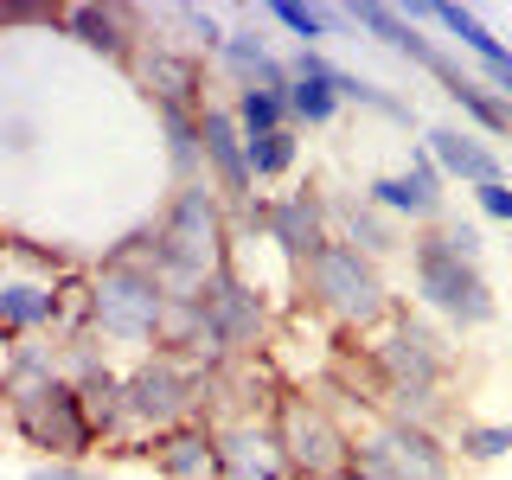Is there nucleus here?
Returning <instances> with one entry per match:
<instances>
[{"label": "nucleus", "instance_id": "obj_30", "mask_svg": "<svg viewBox=\"0 0 512 480\" xmlns=\"http://www.w3.org/2000/svg\"><path fill=\"white\" fill-rule=\"evenodd\" d=\"M26 480H109V474L90 461H39V468H26Z\"/></svg>", "mask_w": 512, "mask_h": 480}, {"label": "nucleus", "instance_id": "obj_11", "mask_svg": "<svg viewBox=\"0 0 512 480\" xmlns=\"http://www.w3.org/2000/svg\"><path fill=\"white\" fill-rule=\"evenodd\" d=\"M199 148H205V180L224 192V205H250L256 199V173H250V141L237 128L231 103H205L199 116Z\"/></svg>", "mask_w": 512, "mask_h": 480}, {"label": "nucleus", "instance_id": "obj_23", "mask_svg": "<svg viewBox=\"0 0 512 480\" xmlns=\"http://www.w3.org/2000/svg\"><path fill=\"white\" fill-rule=\"evenodd\" d=\"M263 20L282 26V32H295L301 45H320V39H333V32H346V7H301V0H269Z\"/></svg>", "mask_w": 512, "mask_h": 480}, {"label": "nucleus", "instance_id": "obj_26", "mask_svg": "<svg viewBox=\"0 0 512 480\" xmlns=\"http://www.w3.org/2000/svg\"><path fill=\"white\" fill-rule=\"evenodd\" d=\"M160 13H167L173 26H186V32H192V45H205L212 58L224 52V39H231V32H224V20H218L212 7H160Z\"/></svg>", "mask_w": 512, "mask_h": 480}, {"label": "nucleus", "instance_id": "obj_2", "mask_svg": "<svg viewBox=\"0 0 512 480\" xmlns=\"http://www.w3.org/2000/svg\"><path fill=\"white\" fill-rule=\"evenodd\" d=\"M122 378H128V448L167 436V429H180V423H205V384H212V372L192 365L186 352L154 346V352H141Z\"/></svg>", "mask_w": 512, "mask_h": 480}, {"label": "nucleus", "instance_id": "obj_17", "mask_svg": "<svg viewBox=\"0 0 512 480\" xmlns=\"http://www.w3.org/2000/svg\"><path fill=\"white\" fill-rule=\"evenodd\" d=\"M436 26H442L448 39H455L461 52H468V58L480 64V77H487L493 90L512 96V45H506V39H500V32H493L487 20H480L474 7H448V0H436Z\"/></svg>", "mask_w": 512, "mask_h": 480}, {"label": "nucleus", "instance_id": "obj_29", "mask_svg": "<svg viewBox=\"0 0 512 480\" xmlns=\"http://www.w3.org/2000/svg\"><path fill=\"white\" fill-rule=\"evenodd\" d=\"M0 13H7V26H58L64 7H45V0H0Z\"/></svg>", "mask_w": 512, "mask_h": 480}, {"label": "nucleus", "instance_id": "obj_22", "mask_svg": "<svg viewBox=\"0 0 512 480\" xmlns=\"http://www.w3.org/2000/svg\"><path fill=\"white\" fill-rule=\"evenodd\" d=\"M461 468H493V461L512 455V423H480V416H461L455 436H448Z\"/></svg>", "mask_w": 512, "mask_h": 480}, {"label": "nucleus", "instance_id": "obj_21", "mask_svg": "<svg viewBox=\"0 0 512 480\" xmlns=\"http://www.w3.org/2000/svg\"><path fill=\"white\" fill-rule=\"evenodd\" d=\"M333 90H340L346 109H372V116L397 122V128H416V109H410L397 90H384L378 77H359V71H346V64H333Z\"/></svg>", "mask_w": 512, "mask_h": 480}, {"label": "nucleus", "instance_id": "obj_31", "mask_svg": "<svg viewBox=\"0 0 512 480\" xmlns=\"http://www.w3.org/2000/svg\"><path fill=\"white\" fill-rule=\"evenodd\" d=\"M404 173H416V180H423L429 192H442V199H448V180H442V167H436V154H429L423 148V141H416V148H410V167Z\"/></svg>", "mask_w": 512, "mask_h": 480}, {"label": "nucleus", "instance_id": "obj_32", "mask_svg": "<svg viewBox=\"0 0 512 480\" xmlns=\"http://www.w3.org/2000/svg\"><path fill=\"white\" fill-rule=\"evenodd\" d=\"M0 32H7V13H0Z\"/></svg>", "mask_w": 512, "mask_h": 480}, {"label": "nucleus", "instance_id": "obj_9", "mask_svg": "<svg viewBox=\"0 0 512 480\" xmlns=\"http://www.w3.org/2000/svg\"><path fill=\"white\" fill-rule=\"evenodd\" d=\"M58 32L109 64H135L141 39H148V7H128V0H103L96 7V0H84V7H64Z\"/></svg>", "mask_w": 512, "mask_h": 480}, {"label": "nucleus", "instance_id": "obj_4", "mask_svg": "<svg viewBox=\"0 0 512 480\" xmlns=\"http://www.w3.org/2000/svg\"><path fill=\"white\" fill-rule=\"evenodd\" d=\"M269 429H276L295 480H352V429L320 391L288 384L276 410H269Z\"/></svg>", "mask_w": 512, "mask_h": 480}, {"label": "nucleus", "instance_id": "obj_18", "mask_svg": "<svg viewBox=\"0 0 512 480\" xmlns=\"http://www.w3.org/2000/svg\"><path fill=\"white\" fill-rule=\"evenodd\" d=\"M333 237H340L346 250H359V256H372V263L384 269L397 250H410L404 237H397V218H384L372 199H333Z\"/></svg>", "mask_w": 512, "mask_h": 480}, {"label": "nucleus", "instance_id": "obj_10", "mask_svg": "<svg viewBox=\"0 0 512 480\" xmlns=\"http://www.w3.org/2000/svg\"><path fill=\"white\" fill-rule=\"evenodd\" d=\"M269 244H276L295 269H308L320 250L340 244V237H333V199H327V192H314V186L269 199Z\"/></svg>", "mask_w": 512, "mask_h": 480}, {"label": "nucleus", "instance_id": "obj_3", "mask_svg": "<svg viewBox=\"0 0 512 480\" xmlns=\"http://www.w3.org/2000/svg\"><path fill=\"white\" fill-rule=\"evenodd\" d=\"M410 288H416V301H423L429 314H442L455 333H474V327H493V320H500V295H493L487 269L448 250L436 237V224L410 237Z\"/></svg>", "mask_w": 512, "mask_h": 480}, {"label": "nucleus", "instance_id": "obj_19", "mask_svg": "<svg viewBox=\"0 0 512 480\" xmlns=\"http://www.w3.org/2000/svg\"><path fill=\"white\" fill-rule=\"evenodd\" d=\"M77 397H84V423H90L96 448L122 455V448H128V378L109 365V372H96V378L77 384Z\"/></svg>", "mask_w": 512, "mask_h": 480}, {"label": "nucleus", "instance_id": "obj_20", "mask_svg": "<svg viewBox=\"0 0 512 480\" xmlns=\"http://www.w3.org/2000/svg\"><path fill=\"white\" fill-rule=\"evenodd\" d=\"M365 199H372L384 218H410L416 231H429V224L448 218V199L429 192L416 173H372V180H365Z\"/></svg>", "mask_w": 512, "mask_h": 480}, {"label": "nucleus", "instance_id": "obj_27", "mask_svg": "<svg viewBox=\"0 0 512 480\" xmlns=\"http://www.w3.org/2000/svg\"><path fill=\"white\" fill-rule=\"evenodd\" d=\"M436 237H442V244L455 250V256H468V263H480V250H487V244H480V224H468V218H455V212H448V218L436 224Z\"/></svg>", "mask_w": 512, "mask_h": 480}, {"label": "nucleus", "instance_id": "obj_12", "mask_svg": "<svg viewBox=\"0 0 512 480\" xmlns=\"http://www.w3.org/2000/svg\"><path fill=\"white\" fill-rule=\"evenodd\" d=\"M135 84L148 90V103H180V109H205V64L199 52H186V45L173 39H141L135 52Z\"/></svg>", "mask_w": 512, "mask_h": 480}, {"label": "nucleus", "instance_id": "obj_13", "mask_svg": "<svg viewBox=\"0 0 512 480\" xmlns=\"http://www.w3.org/2000/svg\"><path fill=\"white\" fill-rule=\"evenodd\" d=\"M128 455L148 461L154 480H224V468H218V429L212 423H180V429H167V436L128 448Z\"/></svg>", "mask_w": 512, "mask_h": 480}, {"label": "nucleus", "instance_id": "obj_6", "mask_svg": "<svg viewBox=\"0 0 512 480\" xmlns=\"http://www.w3.org/2000/svg\"><path fill=\"white\" fill-rule=\"evenodd\" d=\"M160 320H167V288H160L141 263H103L90 269V333L96 340H116V346H160Z\"/></svg>", "mask_w": 512, "mask_h": 480}, {"label": "nucleus", "instance_id": "obj_24", "mask_svg": "<svg viewBox=\"0 0 512 480\" xmlns=\"http://www.w3.org/2000/svg\"><path fill=\"white\" fill-rule=\"evenodd\" d=\"M231 116H237V128H244V141L295 128V116H288V90H244V96H231Z\"/></svg>", "mask_w": 512, "mask_h": 480}, {"label": "nucleus", "instance_id": "obj_14", "mask_svg": "<svg viewBox=\"0 0 512 480\" xmlns=\"http://www.w3.org/2000/svg\"><path fill=\"white\" fill-rule=\"evenodd\" d=\"M218 468H224V480H295L276 429H269V416L218 423Z\"/></svg>", "mask_w": 512, "mask_h": 480}, {"label": "nucleus", "instance_id": "obj_28", "mask_svg": "<svg viewBox=\"0 0 512 480\" xmlns=\"http://www.w3.org/2000/svg\"><path fill=\"white\" fill-rule=\"evenodd\" d=\"M474 205H480V218H493V224H506V231H512V180L474 186Z\"/></svg>", "mask_w": 512, "mask_h": 480}, {"label": "nucleus", "instance_id": "obj_16", "mask_svg": "<svg viewBox=\"0 0 512 480\" xmlns=\"http://www.w3.org/2000/svg\"><path fill=\"white\" fill-rule=\"evenodd\" d=\"M423 148L436 154V167H442V180L448 186H493V180H506V160L487 148L480 135H468V128H455V122H436V128H423Z\"/></svg>", "mask_w": 512, "mask_h": 480}, {"label": "nucleus", "instance_id": "obj_25", "mask_svg": "<svg viewBox=\"0 0 512 480\" xmlns=\"http://www.w3.org/2000/svg\"><path fill=\"white\" fill-rule=\"evenodd\" d=\"M295 160H301V135H295V128L250 141V173H256V180H288V173H295Z\"/></svg>", "mask_w": 512, "mask_h": 480}, {"label": "nucleus", "instance_id": "obj_1", "mask_svg": "<svg viewBox=\"0 0 512 480\" xmlns=\"http://www.w3.org/2000/svg\"><path fill=\"white\" fill-rule=\"evenodd\" d=\"M301 301H308L333 333H346V340H372L397 314V295H391V282H384V269L372 256L346 250V244L320 250L314 263L301 269Z\"/></svg>", "mask_w": 512, "mask_h": 480}, {"label": "nucleus", "instance_id": "obj_15", "mask_svg": "<svg viewBox=\"0 0 512 480\" xmlns=\"http://www.w3.org/2000/svg\"><path fill=\"white\" fill-rule=\"evenodd\" d=\"M263 20V13H256ZM237 26L231 39H224V52H218V77L231 84V96H244V90H288L295 77H288V58L269 52V39H263V26Z\"/></svg>", "mask_w": 512, "mask_h": 480}, {"label": "nucleus", "instance_id": "obj_7", "mask_svg": "<svg viewBox=\"0 0 512 480\" xmlns=\"http://www.w3.org/2000/svg\"><path fill=\"white\" fill-rule=\"evenodd\" d=\"M365 352H372V365H378L384 384H423V391H448V378H455V346H448V333L436 327V320L410 314V308H397L391 327L365 340Z\"/></svg>", "mask_w": 512, "mask_h": 480}, {"label": "nucleus", "instance_id": "obj_33", "mask_svg": "<svg viewBox=\"0 0 512 480\" xmlns=\"http://www.w3.org/2000/svg\"><path fill=\"white\" fill-rule=\"evenodd\" d=\"M0 244H7V237H0Z\"/></svg>", "mask_w": 512, "mask_h": 480}, {"label": "nucleus", "instance_id": "obj_8", "mask_svg": "<svg viewBox=\"0 0 512 480\" xmlns=\"http://www.w3.org/2000/svg\"><path fill=\"white\" fill-rule=\"evenodd\" d=\"M7 423L20 429V442L39 448L45 461H90L96 455V436H90V423H84V397H77V384H64V378L45 397L7 410Z\"/></svg>", "mask_w": 512, "mask_h": 480}, {"label": "nucleus", "instance_id": "obj_5", "mask_svg": "<svg viewBox=\"0 0 512 480\" xmlns=\"http://www.w3.org/2000/svg\"><path fill=\"white\" fill-rule=\"evenodd\" d=\"M352 429V480H455V448L448 436H429V429L391 423L378 410H359Z\"/></svg>", "mask_w": 512, "mask_h": 480}]
</instances>
